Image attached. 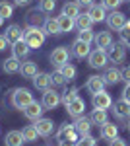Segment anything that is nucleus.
Listing matches in <instances>:
<instances>
[{"mask_svg": "<svg viewBox=\"0 0 130 146\" xmlns=\"http://www.w3.org/2000/svg\"><path fill=\"white\" fill-rule=\"evenodd\" d=\"M20 58H16V56H10V58H6L4 62H2V70L4 72H8V74H16V72H20Z\"/></svg>", "mask_w": 130, "mask_h": 146, "instance_id": "nucleus-25", "label": "nucleus"}, {"mask_svg": "<svg viewBox=\"0 0 130 146\" xmlns=\"http://www.w3.org/2000/svg\"><path fill=\"white\" fill-rule=\"evenodd\" d=\"M103 78H105V82L107 84H119L120 80H122V70H119V68H107L105 70V74H103Z\"/></svg>", "mask_w": 130, "mask_h": 146, "instance_id": "nucleus-26", "label": "nucleus"}, {"mask_svg": "<svg viewBox=\"0 0 130 146\" xmlns=\"http://www.w3.org/2000/svg\"><path fill=\"white\" fill-rule=\"evenodd\" d=\"M93 43L97 45V49H105V51H107L109 47L113 45V37H111L109 31H99V33L95 35V39H93Z\"/></svg>", "mask_w": 130, "mask_h": 146, "instance_id": "nucleus-23", "label": "nucleus"}, {"mask_svg": "<svg viewBox=\"0 0 130 146\" xmlns=\"http://www.w3.org/2000/svg\"><path fill=\"white\" fill-rule=\"evenodd\" d=\"M31 101H33V94L27 88H18L12 94V105L18 107V109H25Z\"/></svg>", "mask_w": 130, "mask_h": 146, "instance_id": "nucleus-2", "label": "nucleus"}, {"mask_svg": "<svg viewBox=\"0 0 130 146\" xmlns=\"http://www.w3.org/2000/svg\"><path fill=\"white\" fill-rule=\"evenodd\" d=\"M91 119H87L86 115H82V117H78L76 119V123H74V127H76V131H78V135L80 136H86L89 135V131H91Z\"/></svg>", "mask_w": 130, "mask_h": 146, "instance_id": "nucleus-20", "label": "nucleus"}, {"mask_svg": "<svg viewBox=\"0 0 130 146\" xmlns=\"http://www.w3.org/2000/svg\"><path fill=\"white\" fill-rule=\"evenodd\" d=\"M68 58H70V53H68L66 47H56L53 53H51V62H53L56 68H60L62 64H66Z\"/></svg>", "mask_w": 130, "mask_h": 146, "instance_id": "nucleus-8", "label": "nucleus"}, {"mask_svg": "<svg viewBox=\"0 0 130 146\" xmlns=\"http://www.w3.org/2000/svg\"><path fill=\"white\" fill-rule=\"evenodd\" d=\"M45 37H47V33H45L41 27H27V29H23V41L29 45V49H39V47H43L45 43Z\"/></svg>", "mask_w": 130, "mask_h": 146, "instance_id": "nucleus-1", "label": "nucleus"}, {"mask_svg": "<svg viewBox=\"0 0 130 146\" xmlns=\"http://www.w3.org/2000/svg\"><path fill=\"white\" fill-rule=\"evenodd\" d=\"M58 146H76V142H72V140H60Z\"/></svg>", "mask_w": 130, "mask_h": 146, "instance_id": "nucleus-48", "label": "nucleus"}, {"mask_svg": "<svg viewBox=\"0 0 130 146\" xmlns=\"http://www.w3.org/2000/svg\"><path fill=\"white\" fill-rule=\"evenodd\" d=\"M58 70H60V74H62V76H64V78L68 80V82L76 78V66H74V64H70V62L62 64V66L58 68Z\"/></svg>", "mask_w": 130, "mask_h": 146, "instance_id": "nucleus-33", "label": "nucleus"}, {"mask_svg": "<svg viewBox=\"0 0 130 146\" xmlns=\"http://www.w3.org/2000/svg\"><path fill=\"white\" fill-rule=\"evenodd\" d=\"M91 123L93 125H103L107 123V109H93L91 115H89Z\"/></svg>", "mask_w": 130, "mask_h": 146, "instance_id": "nucleus-31", "label": "nucleus"}, {"mask_svg": "<svg viewBox=\"0 0 130 146\" xmlns=\"http://www.w3.org/2000/svg\"><path fill=\"white\" fill-rule=\"evenodd\" d=\"M62 14L76 20L78 16H80V4H78V2H66L64 6H62Z\"/></svg>", "mask_w": 130, "mask_h": 146, "instance_id": "nucleus-29", "label": "nucleus"}, {"mask_svg": "<svg viewBox=\"0 0 130 146\" xmlns=\"http://www.w3.org/2000/svg\"><path fill=\"white\" fill-rule=\"evenodd\" d=\"M20 72H22L23 78H33V76L37 74V64H35L33 60H27V62H23V64H22Z\"/></svg>", "mask_w": 130, "mask_h": 146, "instance_id": "nucleus-30", "label": "nucleus"}, {"mask_svg": "<svg viewBox=\"0 0 130 146\" xmlns=\"http://www.w3.org/2000/svg\"><path fill=\"white\" fill-rule=\"evenodd\" d=\"M91 25H93V20L89 18V14H80L76 18V27L78 29H91Z\"/></svg>", "mask_w": 130, "mask_h": 146, "instance_id": "nucleus-32", "label": "nucleus"}, {"mask_svg": "<svg viewBox=\"0 0 130 146\" xmlns=\"http://www.w3.org/2000/svg\"><path fill=\"white\" fill-rule=\"evenodd\" d=\"M56 20H58L60 33H64V31H72V29L76 27V20H74V18H70V16H64V14H60Z\"/></svg>", "mask_w": 130, "mask_h": 146, "instance_id": "nucleus-24", "label": "nucleus"}, {"mask_svg": "<svg viewBox=\"0 0 130 146\" xmlns=\"http://www.w3.org/2000/svg\"><path fill=\"white\" fill-rule=\"evenodd\" d=\"M66 111H68V115H70V117H74V119L82 117V115H84V111H86V101L82 100V98H74V100L66 105Z\"/></svg>", "mask_w": 130, "mask_h": 146, "instance_id": "nucleus-7", "label": "nucleus"}, {"mask_svg": "<svg viewBox=\"0 0 130 146\" xmlns=\"http://www.w3.org/2000/svg\"><path fill=\"white\" fill-rule=\"evenodd\" d=\"M122 80H124V82H130V66L122 68Z\"/></svg>", "mask_w": 130, "mask_h": 146, "instance_id": "nucleus-45", "label": "nucleus"}, {"mask_svg": "<svg viewBox=\"0 0 130 146\" xmlns=\"http://www.w3.org/2000/svg\"><path fill=\"white\" fill-rule=\"evenodd\" d=\"M101 4H103L107 10H117L120 4H122V0H101Z\"/></svg>", "mask_w": 130, "mask_h": 146, "instance_id": "nucleus-41", "label": "nucleus"}, {"mask_svg": "<svg viewBox=\"0 0 130 146\" xmlns=\"http://www.w3.org/2000/svg\"><path fill=\"white\" fill-rule=\"evenodd\" d=\"M35 129H37L39 136H49L54 131V123L51 119H47V117H39V119L35 121Z\"/></svg>", "mask_w": 130, "mask_h": 146, "instance_id": "nucleus-11", "label": "nucleus"}, {"mask_svg": "<svg viewBox=\"0 0 130 146\" xmlns=\"http://www.w3.org/2000/svg\"><path fill=\"white\" fill-rule=\"evenodd\" d=\"M43 31L47 35H58L60 33V27H58V20L56 18H47L43 23Z\"/></svg>", "mask_w": 130, "mask_h": 146, "instance_id": "nucleus-27", "label": "nucleus"}, {"mask_svg": "<svg viewBox=\"0 0 130 146\" xmlns=\"http://www.w3.org/2000/svg\"><path fill=\"white\" fill-rule=\"evenodd\" d=\"M33 86L37 88V90H49V86H51V74H45V72H37L35 76H33Z\"/></svg>", "mask_w": 130, "mask_h": 146, "instance_id": "nucleus-21", "label": "nucleus"}, {"mask_svg": "<svg viewBox=\"0 0 130 146\" xmlns=\"http://www.w3.org/2000/svg\"><path fill=\"white\" fill-rule=\"evenodd\" d=\"M78 138H80V135H78V131H76V127L74 125H62L60 127V131L56 133V140L60 142V140H72V142H76Z\"/></svg>", "mask_w": 130, "mask_h": 146, "instance_id": "nucleus-6", "label": "nucleus"}, {"mask_svg": "<svg viewBox=\"0 0 130 146\" xmlns=\"http://www.w3.org/2000/svg\"><path fill=\"white\" fill-rule=\"evenodd\" d=\"M78 39L80 41H84V43H93V39H95V35H93V31L91 29H80L78 31Z\"/></svg>", "mask_w": 130, "mask_h": 146, "instance_id": "nucleus-37", "label": "nucleus"}, {"mask_svg": "<svg viewBox=\"0 0 130 146\" xmlns=\"http://www.w3.org/2000/svg\"><path fill=\"white\" fill-rule=\"evenodd\" d=\"M89 53H91L89 43H84V41H80V39H76V41L72 43V55L76 56V58H86V56H89Z\"/></svg>", "mask_w": 130, "mask_h": 146, "instance_id": "nucleus-15", "label": "nucleus"}, {"mask_svg": "<svg viewBox=\"0 0 130 146\" xmlns=\"http://www.w3.org/2000/svg\"><path fill=\"white\" fill-rule=\"evenodd\" d=\"M23 115L27 117V119H31V121H37L41 115H43V103H37V101L33 100L25 109H23Z\"/></svg>", "mask_w": 130, "mask_h": 146, "instance_id": "nucleus-13", "label": "nucleus"}, {"mask_svg": "<svg viewBox=\"0 0 130 146\" xmlns=\"http://www.w3.org/2000/svg\"><path fill=\"white\" fill-rule=\"evenodd\" d=\"M43 12L41 10H31L29 14H27V23L31 25V27H39L41 23H45V18L41 16Z\"/></svg>", "mask_w": 130, "mask_h": 146, "instance_id": "nucleus-28", "label": "nucleus"}, {"mask_svg": "<svg viewBox=\"0 0 130 146\" xmlns=\"http://www.w3.org/2000/svg\"><path fill=\"white\" fill-rule=\"evenodd\" d=\"M120 39H122V43H124L126 39H130V29L126 27V25H124V27L120 29Z\"/></svg>", "mask_w": 130, "mask_h": 146, "instance_id": "nucleus-43", "label": "nucleus"}, {"mask_svg": "<svg viewBox=\"0 0 130 146\" xmlns=\"http://www.w3.org/2000/svg\"><path fill=\"white\" fill-rule=\"evenodd\" d=\"M23 142H25V138H23L22 131H10L4 136V144L6 146H22Z\"/></svg>", "mask_w": 130, "mask_h": 146, "instance_id": "nucleus-22", "label": "nucleus"}, {"mask_svg": "<svg viewBox=\"0 0 130 146\" xmlns=\"http://www.w3.org/2000/svg\"><path fill=\"white\" fill-rule=\"evenodd\" d=\"M126 127H128V131H130V117H128V125H126Z\"/></svg>", "mask_w": 130, "mask_h": 146, "instance_id": "nucleus-51", "label": "nucleus"}, {"mask_svg": "<svg viewBox=\"0 0 130 146\" xmlns=\"http://www.w3.org/2000/svg\"><path fill=\"white\" fill-rule=\"evenodd\" d=\"M126 27H128V29H130V22H126Z\"/></svg>", "mask_w": 130, "mask_h": 146, "instance_id": "nucleus-53", "label": "nucleus"}, {"mask_svg": "<svg viewBox=\"0 0 130 146\" xmlns=\"http://www.w3.org/2000/svg\"><path fill=\"white\" fill-rule=\"evenodd\" d=\"M93 107L95 109H109L111 105H113V98L109 96L107 92H99V94H93Z\"/></svg>", "mask_w": 130, "mask_h": 146, "instance_id": "nucleus-9", "label": "nucleus"}, {"mask_svg": "<svg viewBox=\"0 0 130 146\" xmlns=\"http://www.w3.org/2000/svg\"><path fill=\"white\" fill-rule=\"evenodd\" d=\"M6 47H8V39H6L4 35H0V51H4Z\"/></svg>", "mask_w": 130, "mask_h": 146, "instance_id": "nucleus-46", "label": "nucleus"}, {"mask_svg": "<svg viewBox=\"0 0 130 146\" xmlns=\"http://www.w3.org/2000/svg\"><path fill=\"white\" fill-rule=\"evenodd\" d=\"M115 115L119 117V119H128L130 117V101H126V100H122L120 98L119 101H115Z\"/></svg>", "mask_w": 130, "mask_h": 146, "instance_id": "nucleus-18", "label": "nucleus"}, {"mask_svg": "<svg viewBox=\"0 0 130 146\" xmlns=\"http://www.w3.org/2000/svg\"><path fill=\"white\" fill-rule=\"evenodd\" d=\"M14 16V6L8 4V2H0V18H4V20H8Z\"/></svg>", "mask_w": 130, "mask_h": 146, "instance_id": "nucleus-36", "label": "nucleus"}, {"mask_svg": "<svg viewBox=\"0 0 130 146\" xmlns=\"http://www.w3.org/2000/svg\"><path fill=\"white\" fill-rule=\"evenodd\" d=\"M122 2H124V0H122Z\"/></svg>", "mask_w": 130, "mask_h": 146, "instance_id": "nucleus-54", "label": "nucleus"}, {"mask_svg": "<svg viewBox=\"0 0 130 146\" xmlns=\"http://www.w3.org/2000/svg\"><path fill=\"white\" fill-rule=\"evenodd\" d=\"M74 98H78V88H72V90L64 92V94H62V98H60V101H62L64 105H68V103L74 100Z\"/></svg>", "mask_w": 130, "mask_h": 146, "instance_id": "nucleus-38", "label": "nucleus"}, {"mask_svg": "<svg viewBox=\"0 0 130 146\" xmlns=\"http://www.w3.org/2000/svg\"><path fill=\"white\" fill-rule=\"evenodd\" d=\"M105 78L103 76H89V80H87V84H86V88L89 94H99V92H103L105 90Z\"/></svg>", "mask_w": 130, "mask_h": 146, "instance_id": "nucleus-12", "label": "nucleus"}, {"mask_svg": "<svg viewBox=\"0 0 130 146\" xmlns=\"http://www.w3.org/2000/svg\"><path fill=\"white\" fill-rule=\"evenodd\" d=\"M124 45H126V47H130V39H126V41H124Z\"/></svg>", "mask_w": 130, "mask_h": 146, "instance_id": "nucleus-50", "label": "nucleus"}, {"mask_svg": "<svg viewBox=\"0 0 130 146\" xmlns=\"http://www.w3.org/2000/svg\"><path fill=\"white\" fill-rule=\"evenodd\" d=\"M107 56L111 62H122L124 60V56H126V49H124V45L122 43H113V45L107 49Z\"/></svg>", "mask_w": 130, "mask_h": 146, "instance_id": "nucleus-5", "label": "nucleus"}, {"mask_svg": "<svg viewBox=\"0 0 130 146\" xmlns=\"http://www.w3.org/2000/svg\"><path fill=\"white\" fill-rule=\"evenodd\" d=\"M64 82H66V78L60 74V70H56V72L51 74V84H53V86H62Z\"/></svg>", "mask_w": 130, "mask_h": 146, "instance_id": "nucleus-40", "label": "nucleus"}, {"mask_svg": "<svg viewBox=\"0 0 130 146\" xmlns=\"http://www.w3.org/2000/svg\"><path fill=\"white\" fill-rule=\"evenodd\" d=\"M2 23H4V18H0V25H2Z\"/></svg>", "mask_w": 130, "mask_h": 146, "instance_id": "nucleus-52", "label": "nucleus"}, {"mask_svg": "<svg viewBox=\"0 0 130 146\" xmlns=\"http://www.w3.org/2000/svg\"><path fill=\"white\" fill-rule=\"evenodd\" d=\"M95 138L93 136H89V135H86V136H80L76 140V146H95Z\"/></svg>", "mask_w": 130, "mask_h": 146, "instance_id": "nucleus-39", "label": "nucleus"}, {"mask_svg": "<svg viewBox=\"0 0 130 146\" xmlns=\"http://www.w3.org/2000/svg\"><path fill=\"white\" fill-rule=\"evenodd\" d=\"M105 10H107V8H105L103 4H91L87 14H89V18L93 20V23L95 22H105V20H107V12Z\"/></svg>", "mask_w": 130, "mask_h": 146, "instance_id": "nucleus-14", "label": "nucleus"}, {"mask_svg": "<svg viewBox=\"0 0 130 146\" xmlns=\"http://www.w3.org/2000/svg\"><path fill=\"white\" fill-rule=\"evenodd\" d=\"M56 8V0H39V10L43 14H51Z\"/></svg>", "mask_w": 130, "mask_h": 146, "instance_id": "nucleus-35", "label": "nucleus"}, {"mask_svg": "<svg viewBox=\"0 0 130 146\" xmlns=\"http://www.w3.org/2000/svg\"><path fill=\"white\" fill-rule=\"evenodd\" d=\"M43 107L45 109H54L58 103H60V94L58 92H54V90H45V94H43Z\"/></svg>", "mask_w": 130, "mask_h": 146, "instance_id": "nucleus-10", "label": "nucleus"}, {"mask_svg": "<svg viewBox=\"0 0 130 146\" xmlns=\"http://www.w3.org/2000/svg\"><path fill=\"white\" fill-rule=\"evenodd\" d=\"M29 45L25 43V41H16V43H12V56H16V58H25V56L29 55Z\"/></svg>", "mask_w": 130, "mask_h": 146, "instance_id": "nucleus-19", "label": "nucleus"}, {"mask_svg": "<svg viewBox=\"0 0 130 146\" xmlns=\"http://www.w3.org/2000/svg\"><path fill=\"white\" fill-rule=\"evenodd\" d=\"M87 62H89L91 68H103L109 62L107 51H105V49H93V51L89 53V56H87Z\"/></svg>", "mask_w": 130, "mask_h": 146, "instance_id": "nucleus-3", "label": "nucleus"}, {"mask_svg": "<svg viewBox=\"0 0 130 146\" xmlns=\"http://www.w3.org/2000/svg\"><path fill=\"white\" fill-rule=\"evenodd\" d=\"M14 4L16 6H25V4H29V0H14Z\"/></svg>", "mask_w": 130, "mask_h": 146, "instance_id": "nucleus-49", "label": "nucleus"}, {"mask_svg": "<svg viewBox=\"0 0 130 146\" xmlns=\"http://www.w3.org/2000/svg\"><path fill=\"white\" fill-rule=\"evenodd\" d=\"M22 135H23V138H25V142H33V140H37L39 133H37L35 125H27V127L22 131Z\"/></svg>", "mask_w": 130, "mask_h": 146, "instance_id": "nucleus-34", "label": "nucleus"}, {"mask_svg": "<svg viewBox=\"0 0 130 146\" xmlns=\"http://www.w3.org/2000/svg\"><path fill=\"white\" fill-rule=\"evenodd\" d=\"M76 2L80 6H91V4H93V0H76Z\"/></svg>", "mask_w": 130, "mask_h": 146, "instance_id": "nucleus-47", "label": "nucleus"}, {"mask_svg": "<svg viewBox=\"0 0 130 146\" xmlns=\"http://www.w3.org/2000/svg\"><path fill=\"white\" fill-rule=\"evenodd\" d=\"M4 37L8 39V43H16V41H22V39H23V29L20 27V25L12 23V25H8V27H6V33H4Z\"/></svg>", "mask_w": 130, "mask_h": 146, "instance_id": "nucleus-16", "label": "nucleus"}, {"mask_svg": "<svg viewBox=\"0 0 130 146\" xmlns=\"http://www.w3.org/2000/svg\"><path fill=\"white\" fill-rule=\"evenodd\" d=\"M109 146H126V142L122 138H119V136H115L113 140H109Z\"/></svg>", "mask_w": 130, "mask_h": 146, "instance_id": "nucleus-42", "label": "nucleus"}, {"mask_svg": "<svg viewBox=\"0 0 130 146\" xmlns=\"http://www.w3.org/2000/svg\"><path fill=\"white\" fill-rule=\"evenodd\" d=\"M107 25H109V29L120 31V29L126 25V18H124V14L119 12V10H113L111 14H107Z\"/></svg>", "mask_w": 130, "mask_h": 146, "instance_id": "nucleus-4", "label": "nucleus"}, {"mask_svg": "<svg viewBox=\"0 0 130 146\" xmlns=\"http://www.w3.org/2000/svg\"><path fill=\"white\" fill-rule=\"evenodd\" d=\"M99 135H101V138L103 140H113L115 136H119V127L115 123H103L101 125V131H99Z\"/></svg>", "mask_w": 130, "mask_h": 146, "instance_id": "nucleus-17", "label": "nucleus"}, {"mask_svg": "<svg viewBox=\"0 0 130 146\" xmlns=\"http://www.w3.org/2000/svg\"><path fill=\"white\" fill-rule=\"evenodd\" d=\"M122 100L130 101V82H126V86H124V90H122Z\"/></svg>", "mask_w": 130, "mask_h": 146, "instance_id": "nucleus-44", "label": "nucleus"}]
</instances>
